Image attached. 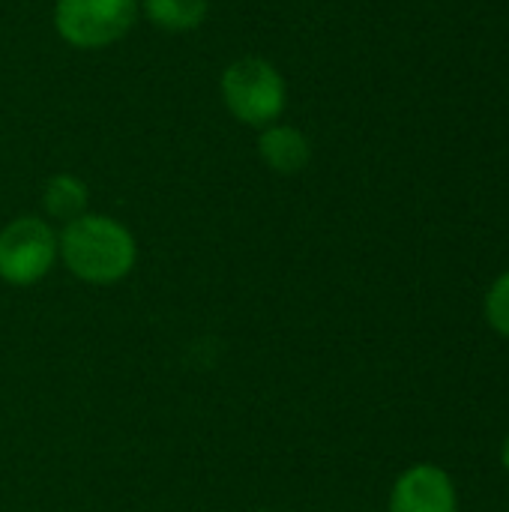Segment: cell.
I'll return each instance as SVG.
<instances>
[{"label":"cell","mask_w":509,"mask_h":512,"mask_svg":"<svg viewBox=\"0 0 509 512\" xmlns=\"http://www.w3.org/2000/svg\"><path fill=\"white\" fill-rule=\"evenodd\" d=\"M57 258L87 285H114L132 273L138 243L123 222L102 213H84L57 234Z\"/></svg>","instance_id":"1"},{"label":"cell","mask_w":509,"mask_h":512,"mask_svg":"<svg viewBox=\"0 0 509 512\" xmlns=\"http://www.w3.org/2000/svg\"><path fill=\"white\" fill-rule=\"evenodd\" d=\"M219 90L228 111L246 126H273L288 105L282 72L261 57L234 60L222 72Z\"/></svg>","instance_id":"2"},{"label":"cell","mask_w":509,"mask_h":512,"mask_svg":"<svg viewBox=\"0 0 509 512\" xmlns=\"http://www.w3.org/2000/svg\"><path fill=\"white\" fill-rule=\"evenodd\" d=\"M138 0H57L54 27L63 42L81 51L108 48L129 33Z\"/></svg>","instance_id":"3"},{"label":"cell","mask_w":509,"mask_h":512,"mask_svg":"<svg viewBox=\"0 0 509 512\" xmlns=\"http://www.w3.org/2000/svg\"><path fill=\"white\" fill-rule=\"evenodd\" d=\"M57 261V234L39 216H18L0 231V279L15 288L42 282Z\"/></svg>","instance_id":"4"},{"label":"cell","mask_w":509,"mask_h":512,"mask_svg":"<svg viewBox=\"0 0 509 512\" xmlns=\"http://www.w3.org/2000/svg\"><path fill=\"white\" fill-rule=\"evenodd\" d=\"M387 512H459L456 483L441 465L417 462L396 477Z\"/></svg>","instance_id":"5"},{"label":"cell","mask_w":509,"mask_h":512,"mask_svg":"<svg viewBox=\"0 0 509 512\" xmlns=\"http://www.w3.org/2000/svg\"><path fill=\"white\" fill-rule=\"evenodd\" d=\"M258 156L276 174H300L312 162V144L297 126L273 123L258 138Z\"/></svg>","instance_id":"6"},{"label":"cell","mask_w":509,"mask_h":512,"mask_svg":"<svg viewBox=\"0 0 509 512\" xmlns=\"http://www.w3.org/2000/svg\"><path fill=\"white\" fill-rule=\"evenodd\" d=\"M87 201H90L87 183L81 177H75V174H54L42 189L45 213L54 216V219H63V222H72V219L84 216Z\"/></svg>","instance_id":"7"},{"label":"cell","mask_w":509,"mask_h":512,"mask_svg":"<svg viewBox=\"0 0 509 512\" xmlns=\"http://www.w3.org/2000/svg\"><path fill=\"white\" fill-rule=\"evenodd\" d=\"M141 6L147 21L168 33L195 30L210 12V0H141Z\"/></svg>","instance_id":"8"},{"label":"cell","mask_w":509,"mask_h":512,"mask_svg":"<svg viewBox=\"0 0 509 512\" xmlns=\"http://www.w3.org/2000/svg\"><path fill=\"white\" fill-rule=\"evenodd\" d=\"M483 315H486V324L498 336L509 339V270L489 285L486 300H483Z\"/></svg>","instance_id":"9"},{"label":"cell","mask_w":509,"mask_h":512,"mask_svg":"<svg viewBox=\"0 0 509 512\" xmlns=\"http://www.w3.org/2000/svg\"><path fill=\"white\" fill-rule=\"evenodd\" d=\"M501 465H504V471L509 474V435L504 438V444H501Z\"/></svg>","instance_id":"10"},{"label":"cell","mask_w":509,"mask_h":512,"mask_svg":"<svg viewBox=\"0 0 509 512\" xmlns=\"http://www.w3.org/2000/svg\"><path fill=\"white\" fill-rule=\"evenodd\" d=\"M255 512H273V510H255Z\"/></svg>","instance_id":"11"}]
</instances>
